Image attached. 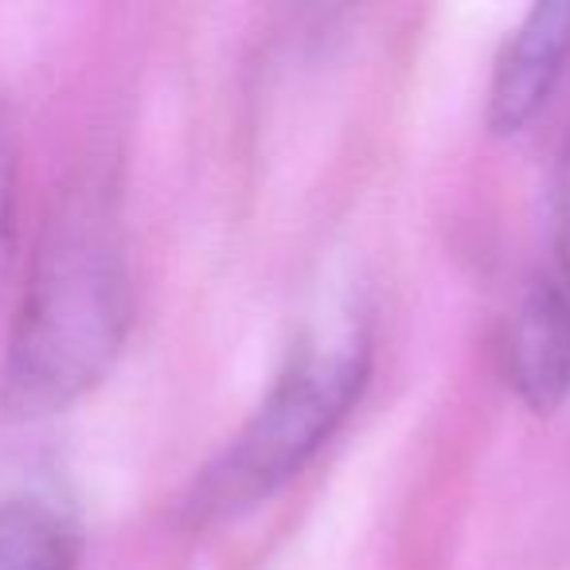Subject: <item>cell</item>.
Wrapping results in <instances>:
<instances>
[{
    "label": "cell",
    "mask_w": 570,
    "mask_h": 570,
    "mask_svg": "<svg viewBox=\"0 0 570 570\" xmlns=\"http://www.w3.org/2000/svg\"><path fill=\"white\" fill-rule=\"evenodd\" d=\"M12 243H17V145L0 121V285L9 274Z\"/></svg>",
    "instance_id": "8992f818"
},
{
    "label": "cell",
    "mask_w": 570,
    "mask_h": 570,
    "mask_svg": "<svg viewBox=\"0 0 570 570\" xmlns=\"http://www.w3.org/2000/svg\"><path fill=\"white\" fill-rule=\"evenodd\" d=\"M554 246H559L554 274L570 285V137L559 157V173H554Z\"/></svg>",
    "instance_id": "52a82bcc"
},
{
    "label": "cell",
    "mask_w": 570,
    "mask_h": 570,
    "mask_svg": "<svg viewBox=\"0 0 570 570\" xmlns=\"http://www.w3.org/2000/svg\"><path fill=\"white\" fill-rule=\"evenodd\" d=\"M508 380L531 414H554L570 399V285L543 274L528 285L508 328Z\"/></svg>",
    "instance_id": "3957f363"
},
{
    "label": "cell",
    "mask_w": 570,
    "mask_h": 570,
    "mask_svg": "<svg viewBox=\"0 0 570 570\" xmlns=\"http://www.w3.org/2000/svg\"><path fill=\"white\" fill-rule=\"evenodd\" d=\"M570 59V4H535L508 36L489 87V129L512 137L531 126Z\"/></svg>",
    "instance_id": "277c9868"
},
{
    "label": "cell",
    "mask_w": 570,
    "mask_h": 570,
    "mask_svg": "<svg viewBox=\"0 0 570 570\" xmlns=\"http://www.w3.org/2000/svg\"><path fill=\"white\" fill-rule=\"evenodd\" d=\"M134 321V282L114 184L87 173L63 188L36 246L0 372L12 419H48L110 375Z\"/></svg>",
    "instance_id": "6da1fadb"
},
{
    "label": "cell",
    "mask_w": 570,
    "mask_h": 570,
    "mask_svg": "<svg viewBox=\"0 0 570 570\" xmlns=\"http://www.w3.org/2000/svg\"><path fill=\"white\" fill-rule=\"evenodd\" d=\"M367 372L372 344L360 325L302 336L258 411L204 469L188 512L196 520H227L294 481L344 426Z\"/></svg>",
    "instance_id": "7a4b0ae2"
},
{
    "label": "cell",
    "mask_w": 570,
    "mask_h": 570,
    "mask_svg": "<svg viewBox=\"0 0 570 570\" xmlns=\"http://www.w3.org/2000/svg\"><path fill=\"white\" fill-rule=\"evenodd\" d=\"M79 528L43 500L0 504V570H75Z\"/></svg>",
    "instance_id": "5b68a950"
}]
</instances>
